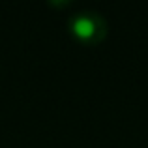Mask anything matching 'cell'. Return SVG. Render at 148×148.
<instances>
[{
  "label": "cell",
  "mask_w": 148,
  "mask_h": 148,
  "mask_svg": "<svg viewBox=\"0 0 148 148\" xmlns=\"http://www.w3.org/2000/svg\"><path fill=\"white\" fill-rule=\"evenodd\" d=\"M68 32L77 43L94 47L99 45L109 34V25L99 11L83 10L68 19Z\"/></svg>",
  "instance_id": "cell-1"
}]
</instances>
